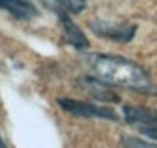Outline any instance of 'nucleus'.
Masks as SVG:
<instances>
[{
	"mask_svg": "<svg viewBox=\"0 0 157 148\" xmlns=\"http://www.w3.org/2000/svg\"><path fill=\"white\" fill-rule=\"evenodd\" d=\"M143 136H146V137H149V139H152V140H157V130L155 128H142V130H139Z\"/></svg>",
	"mask_w": 157,
	"mask_h": 148,
	"instance_id": "9d476101",
	"label": "nucleus"
},
{
	"mask_svg": "<svg viewBox=\"0 0 157 148\" xmlns=\"http://www.w3.org/2000/svg\"><path fill=\"white\" fill-rule=\"evenodd\" d=\"M57 105L68 114L77 116V117H90V119H103V120H111L117 122L120 117L119 114L105 105H99L94 102H86V100H78V99H71V97H59Z\"/></svg>",
	"mask_w": 157,
	"mask_h": 148,
	"instance_id": "7ed1b4c3",
	"label": "nucleus"
},
{
	"mask_svg": "<svg viewBox=\"0 0 157 148\" xmlns=\"http://www.w3.org/2000/svg\"><path fill=\"white\" fill-rule=\"evenodd\" d=\"M0 148H6V143H5V140H3L2 136H0Z\"/></svg>",
	"mask_w": 157,
	"mask_h": 148,
	"instance_id": "f8f14e48",
	"label": "nucleus"
},
{
	"mask_svg": "<svg viewBox=\"0 0 157 148\" xmlns=\"http://www.w3.org/2000/svg\"><path fill=\"white\" fill-rule=\"evenodd\" d=\"M123 120L132 127L142 128H155L157 130V110L142 107V105H125L122 108Z\"/></svg>",
	"mask_w": 157,
	"mask_h": 148,
	"instance_id": "423d86ee",
	"label": "nucleus"
},
{
	"mask_svg": "<svg viewBox=\"0 0 157 148\" xmlns=\"http://www.w3.org/2000/svg\"><path fill=\"white\" fill-rule=\"evenodd\" d=\"M120 143L123 148H157V143L146 142V140L134 137V136H123L120 139Z\"/></svg>",
	"mask_w": 157,
	"mask_h": 148,
	"instance_id": "6e6552de",
	"label": "nucleus"
},
{
	"mask_svg": "<svg viewBox=\"0 0 157 148\" xmlns=\"http://www.w3.org/2000/svg\"><path fill=\"white\" fill-rule=\"evenodd\" d=\"M60 2L65 5V8L72 13V14H80L85 8H86V3L88 0H60Z\"/></svg>",
	"mask_w": 157,
	"mask_h": 148,
	"instance_id": "1a4fd4ad",
	"label": "nucleus"
},
{
	"mask_svg": "<svg viewBox=\"0 0 157 148\" xmlns=\"http://www.w3.org/2000/svg\"><path fill=\"white\" fill-rule=\"evenodd\" d=\"M0 10L17 20H33L39 17V10L31 0H0Z\"/></svg>",
	"mask_w": 157,
	"mask_h": 148,
	"instance_id": "0eeeda50",
	"label": "nucleus"
},
{
	"mask_svg": "<svg viewBox=\"0 0 157 148\" xmlns=\"http://www.w3.org/2000/svg\"><path fill=\"white\" fill-rule=\"evenodd\" d=\"M85 62L93 71V76L111 87L128 88L139 93L151 84L149 74L143 66L122 56L93 53L85 56Z\"/></svg>",
	"mask_w": 157,
	"mask_h": 148,
	"instance_id": "f257e3e1",
	"label": "nucleus"
},
{
	"mask_svg": "<svg viewBox=\"0 0 157 148\" xmlns=\"http://www.w3.org/2000/svg\"><path fill=\"white\" fill-rule=\"evenodd\" d=\"M88 28L97 37L105 39V40H113L117 43H129L131 40H134L137 29H139V26L136 23L103 20V19L91 20L88 23Z\"/></svg>",
	"mask_w": 157,
	"mask_h": 148,
	"instance_id": "20e7f679",
	"label": "nucleus"
},
{
	"mask_svg": "<svg viewBox=\"0 0 157 148\" xmlns=\"http://www.w3.org/2000/svg\"><path fill=\"white\" fill-rule=\"evenodd\" d=\"M75 87L78 90L85 91L93 100H100V102H111V103H119L120 96L113 90L111 85L102 82L96 76H82L75 80Z\"/></svg>",
	"mask_w": 157,
	"mask_h": 148,
	"instance_id": "39448f33",
	"label": "nucleus"
},
{
	"mask_svg": "<svg viewBox=\"0 0 157 148\" xmlns=\"http://www.w3.org/2000/svg\"><path fill=\"white\" fill-rule=\"evenodd\" d=\"M139 93H140V94H146V96H157V85H152V84H149L146 88L140 90Z\"/></svg>",
	"mask_w": 157,
	"mask_h": 148,
	"instance_id": "9b49d317",
	"label": "nucleus"
},
{
	"mask_svg": "<svg viewBox=\"0 0 157 148\" xmlns=\"http://www.w3.org/2000/svg\"><path fill=\"white\" fill-rule=\"evenodd\" d=\"M39 2L48 11H51L56 16V19L59 20V23L62 26L63 39L69 46H72L77 51H86V49L91 48L90 39L82 31V28L72 20L71 13L65 8V5L60 2V0H39Z\"/></svg>",
	"mask_w": 157,
	"mask_h": 148,
	"instance_id": "f03ea898",
	"label": "nucleus"
}]
</instances>
